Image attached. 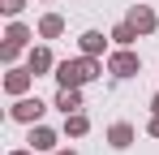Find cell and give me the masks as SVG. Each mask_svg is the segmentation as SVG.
<instances>
[{"instance_id":"1","label":"cell","mask_w":159,"mask_h":155,"mask_svg":"<svg viewBox=\"0 0 159 155\" xmlns=\"http://www.w3.org/2000/svg\"><path fill=\"white\" fill-rule=\"evenodd\" d=\"M86 78H95V60H65L60 65V86H78Z\"/></svg>"},{"instance_id":"2","label":"cell","mask_w":159,"mask_h":155,"mask_svg":"<svg viewBox=\"0 0 159 155\" xmlns=\"http://www.w3.org/2000/svg\"><path fill=\"white\" fill-rule=\"evenodd\" d=\"M39 112H43V103H39V99H22L17 108H13V116H17V121H34Z\"/></svg>"},{"instance_id":"3","label":"cell","mask_w":159,"mask_h":155,"mask_svg":"<svg viewBox=\"0 0 159 155\" xmlns=\"http://www.w3.org/2000/svg\"><path fill=\"white\" fill-rule=\"evenodd\" d=\"M112 69H116V73H120V78H129L133 69H138V60H133L129 52H120V56H112Z\"/></svg>"},{"instance_id":"4","label":"cell","mask_w":159,"mask_h":155,"mask_svg":"<svg viewBox=\"0 0 159 155\" xmlns=\"http://www.w3.org/2000/svg\"><path fill=\"white\" fill-rule=\"evenodd\" d=\"M22 43H26V30H22V26H13V30H9V43H4V56H13Z\"/></svg>"},{"instance_id":"5","label":"cell","mask_w":159,"mask_h":155,"mask_svg":"<svg viewBox=\"0 0 159 155\" xmlns=\"http://www.w3.org/2000/svg\"><path fill=\"white\" fill-rule=\"evenodd\" d=\"M129 26H133V30H151V26H155V17H151L146 9H133V17H129Z\"/></svg>"},{"instance_id":"6","label":"cell","mask_w":159,"mask_h":155,"mask_svg":"<svg viewBox=\"0 0 159 155\" xmlns=\"http://www.w3.org/2000/svg\"><path fill=\"white\" fill-rule=\"evenodd\" d=\"M52 142H56V138H52V129H34V134H30V147H39V151H48Z\"/></svg>"},{"instance_id":"7","label":"cell","mask_w":159,"mask_h":155,"mask_svg":"<svg viewBox=\"0 0 159 155\" xmlns=\"http://www.w3.org/2000/svg\"><path fill=\"white\" fill-rule=\"evenodd\" d=\"M26 82H30L26 69H13V73H9V91H26Z\"/></svg>"},{"instance_id":"8","label":"cell","mask_w":159,"mask_h":155,"mask_svg":"<svg viewBox=\"0 0 159 155\" xmlns=\"http://www.w3.org/2000/svg\"><path fill=\"white\" fill-rule=\"evenodd\" d=\"M129 138H133L129 125H116V129H112V142H116V147H129Z\"/></svg>"},{"instance_id":"9","label":"cell","mask_w":159,"mask_h":155,"mask_svg":"<svg viewBox=\"0 0 159 155\" xmlns=\"http://www.w3.org/2000/svg\"><path fill=\"white\" fill-rule=\"evenodd\" d=\"M56 103H60V108H65V112H69V108H78V95H73V91H69V86H65V91H60V99H56Z\"/></svg>"},{"instance_id":"10","label":"cell","mask_w":159,"mask_h":155,"mask_svg":"<svg viewBox=\"0 0 159 155\" xmlns=\"http://www.w3.org/2000/svg\"><path fill=\"white\" fill-rule=\"evenodd\" d=\"M48 65H52L48 52H34V56H30V69H48Z\"/></svg>"},{"instance_id":"11","label":"cell","mask_w":159,"mask_h":155,"mask_svg":"<svg viewBox=\"0 0 159 155\" xmlns=\"http://www.w3.org/2000/svg\"><path fill=\"white\" fill-rule=\"evenodd\" d=\"M82 48H86V52H99L103 39H99V35H82Z\"/></svg>"},{"instance_id":"12","label":"cell","mask_w":159,"mask_h":155,"mask_svg":"<svg viewBox=\"0 0 159 155\" xmlns=\"http://www.w3.org/2000/svg\"><path fill=\"white\" fill-rule=\"evenodd\" d=\"M86 129V116H69V134H82Z\"/></svg>"},{"instance_id":"13","label":"cell","mask_w":159,"mask_h":155,"mask_svg":"<svg viewBox=\"0 0 159 155\" xmlns=\"http://www.w3.org/2000/svg\"><path fill=\"white\" fill-rule=\"evenodd\" d=\"M0 9H4V13H17V9H22V0H4Z\"/></svg>"},{"instance_id":"14","label":"cell","mask_w":159,"mask_h":155,"mask_svg":"<svg viewBox=\"0 0 159 155\" xmlns=\"http://www.w3.org/2000/svg\"><path fill=\"white\" fill-rule=\"evenodd\" d=\"M151 129H155V134H159V121H155V125H151Z\"/></svg>"},{"instance_id":"15","label":"cell","mask_w":159,"mask_h":155,"mask_svg":"<svg viewBox=\"0 0 159 155\" xmlns=\"http://www.w3.org/2000/svg\"><path fill=\"white\" fill-rule=\"evenodd\" d=\"M17 155H26V151H17Z\"/></svg>"}]
</instances>
